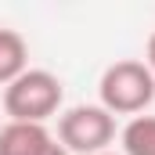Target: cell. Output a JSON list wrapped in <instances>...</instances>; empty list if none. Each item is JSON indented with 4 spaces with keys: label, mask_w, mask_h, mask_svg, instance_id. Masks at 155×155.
I'll return each mask as SVG.
<instances>
[{
    "label": "cell",
    "mask_w": 155,
    "mask_h": 155,
    "mask_svg": "<svg viewBox=\"0 0 155 155\" xmlns=\"http://www.w3.org/2000/svg\"><path fill=\"white\" fill-rule=\"evenodd\" d=\"M97 105L112 116H141L148 105L155 101V76L152 69L137 58H123V61H112L105 72H101V83H97Z\"/></svg>",
    "instance_id": "obj_1"
},
{
    "label": "cell",
    "mask_w": 155,
    "mask_h": 155,
    "mask_svg": "<svg viewBox=\"0 0 155 155\" xmlns=\"http://www.w3.org/2000/svg\"><path fill=\"white\" fill-rule=\"evenodd\" d=\"M65 87L47 69H25L15 83L4 87V112L11 123H47L61 112Z\"/></svg>",
    "instance_id": "obj_2"
},
{
    "label": "cell",
    "mask_w": 155,
    "mask_h": 155,
    "mask_svg": "<svg viewBox=\"0 0 155 155\" xmlns=\"http://www.w3.org/2000/svg\"><path fill=\"white\" fill-rule=\"evenodd\" d=\"M116 141V116L101 105H72L58 116V144L69 155H101Z\"/></svg>",
    "instance_id": "obj_3"
},
{
    "label": "cell",
    "mask_w": 155,
    "mask_h": 155,
    "mask_svg": "<svg viewBox=\"0 0 155 155\" xmlns=\"http://www.w3.org/2000/svg\"><path fill=\"white\" fill-rule=\"evenodd\" d=\"M54 144L43 123H11L0 126V155H43Z\"/></svg>",
    "instance_id": "obj_4"
},
{
    "label": "cell",
    "mask_w": 155,
    "mask_h": 155,
    "mask_svg": "<svg viewBox=\"0 0 155 155\" xmlns=\"http://www.w3.org/2000/svg\"><path fill=\"white\" fill-rule=\"evenodd\" d=\"M29 69V43L18 29H0V87L15 83Z\"/></svg>",
    "instance_id": "obj_5"
},
{
    "label": "cell",
    "mask_w": 155,
    "mask_h": 155,
    "mask_svg": "<svg viewBox=\"0 0 155 155\" xmlns=\"http://www.w3.org/2000/svg\"><path fill=\"white\" fill-rule=\"evenodd\" d=\"M123 155H155V116H134L123 134Z\"/></svg>",
    "instance_id": "obj_6"
},
{
    "label": "cell",
    "mask_w": 155,
    "mask_h": 155,
    "mask_svg": "<svg viewBox=\"0 0 155 155\" xmlns=\"http://www.w3.org/2000/svg\"><path fill=\"white\" fill-rule=\"evenodd\" d=\"M144 65L152 69V76H155V33L148 36V47H144Z\"/></svg>",
    "instance_id": "obj_7"
},
{
    "label": "cell",
    "mask_w": 155,
    "mask_h": 155,
    "mask_svg": "<svg viewBox=\"0 0 155 155\" xmlns=\"http://www.w3.org/2000/svg\"><path fill=\"white\" fill-rule=\"evenodd\" d=\"M43 155H69V152H65V148L58 144V137H54V144H51V148H47V152H43Z\"/></svg>",
    "instance_id": "obj_8"
},
{
    "label": "cell",
    "mask_w": 155,
    "mask_h": 155,
    "mask_svg": "<svg viewBox=\"0 0 155 155\" xmlns=\"http://www.w3.org/2000/svg\"><path fill=\"white\" fill-rule=\"evenodd\" d=\"M101 155H119V152H101Z\"/></svg>",
    "instance_id": "obj_9"
}]
</instances>
